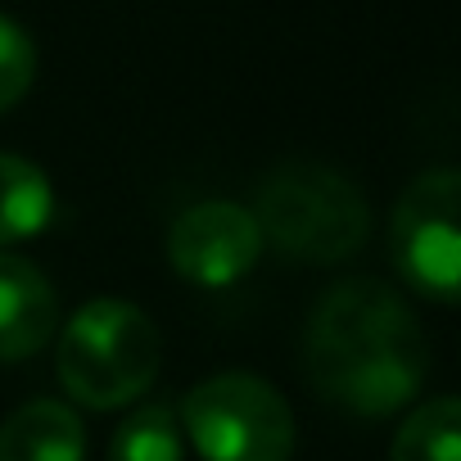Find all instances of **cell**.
Instances as JSON below:
<instances>
[{"label":"cell","mask_w":461,"mask_h":461,"mask_svg":"<svg viewBox=\"0 0 461 461\" xmlns=\"http://www.w3.org/2000/svg\"><path fill=\"white\" fill-rule=\"evenodd\" d=\"M303 362L312 384L353 416L402 411L429 371V344L411 303L380 276H348L308 317Z\"/></svg>","instance_id":"cell-1"},{"label":"cell","mask_w":461,"mask_h":461,"mask_svg":"<svg viewBox=\"0 0 461 461\" xmlns=\"http://www.w3.org/2000/svg\"><path fill=\"white\" fill-rule=\"evenodd\" d=\"M254 221L263 240H272L294 263H344L371 236V208L366 194L326 163H281L263 176L254 199Z\"/></svg>","instance_id":"cell-2"},{"label":"cell","mask_w":461,"mask_h":461,"mask_svg":"<svg viewBox=\"0 0 461 461\" xmlns=\"http://www.w3.org/2000/svg\"><path fill=\"white\" fill-rule=\"evenodd\" d=\"M158 326L149 312L122 299H91L59 335V384L91 411H118L136 402L158 375Z\"/></svg>","instance_id":"cell-3"},{"label":"cell","mask_w":461,"mask_h":461,"mask_svg":"<svg viewBox=\"0 0 461 461\" xmlns=\"http://www.w3.org/2000/svg\"><path fill=\"white\" fill-rule=\"evenodd\" d=\"M181 429L203 461H290L294 411L276 384L249 371H221L181 398Z\"/></svg>","instance_id":"cell-4"},{"label":"cell","mask_w":461,"mask_h":461,"mask_svg":"<svg viewBox=\"0 0 461 461\" xmlns=\"http://www.w3.org/2000/svg\"><path fill=\"white\" fill-rule=\"evenodd\" d=\"M461 172L456 167H425L393 208L389 221V254L398 276L434 299L456 303L461 294Z\"/></svg>","instance_id":"cell-5"},{"label":"cell","mask_w":461,"mask_h":461,"mask_svg":"<svg viewBox=\"0 0 461 461\" xmlns=\"http://www.w3.org/2000/svg\"><path fill=\"white\" fill-rule=\"evenodd\" d=\"M263 245L267 240L249 208L230 203V199H208V203L185 208L172 221L167 263L185 281L203 290H221V285H236L245 272H254Z\"/></svg>","instance_id":"cell-6"},{"label":"cell","mask_w":461,"mask_h":461,"mask_svg":"<svg viewBox=\"0 0 461 461\" xmlns=\"http://www.w3.org/2000/svg\"><path fill=\"white\" fill-rule=\"evenodd\" d=\"M59 326V294L46 272L19 254H0V362L32 357Z\"/></svg>","instance_id":"cell-7"},{"label":"cell","mask_w":461,"mask_h":461,"mask_svg":"<svg viewBox=\"0 0 461 461\" xmlns=\"http://www.w3.org/2000/svg\"><path fill=\"white\" fill-rule=\"evenodd\" d=\"M0 461H86V425L68 402L32 398L0 425Z\"/></svg>","instance_id":"cell-8"},{"label":"cell","mask_w":461,"mask_h":461,"mask_svg":"<svg viewBox=\"0 0 461 461\" xmlns=\"http://www.w3.org/2000/svg\"><path fill=\"white\" fill-rule=\"evenodd\" d=\"M55 190L46 172L19 154H0V245L32 240L50 226Z\"/></svg>","instance_id":"cell-9"},{"label":"cell","mask_w":461,"mask_h":461,"mask_svg":"<svg viewBox=\"0 0 461 461\" xmlns=\"http://www.w3.org/2000/svg\"><path fill=\"white\" fill-rule=\"evenodd\" d=\"M389 461H461V402L438 393L398 425Z\"/></svg>","instance_id":"cell-10"},{"label":"cell","mask_w":461,"mask_h":461,"mask_svg":"<svg viewBox=\"0 0 461 461\" xmlns=\"http://www.w3.org/2000/svg\"><path fill=\"white\" fill-rule=\"evenodd\" d=\"M109 461H185L181 420L163 402L136 407L109 438Z\"/></svg>","instance_id":"cell-11"},{"label":"cell","mask_w":461,"mask_h":461,"mask_svg":"<svg viewBox=\"0 0 461 461\" xmlns=\"http://www.w3.org/2000/svg\"><path fill=\"white\" fill-rule=\"evenodd\" d=\"M32 77H37V46L32 37L0 14V113H10L28 91H32Z\"/></svg>","instance_id":"cell-12"}]
</instances>
